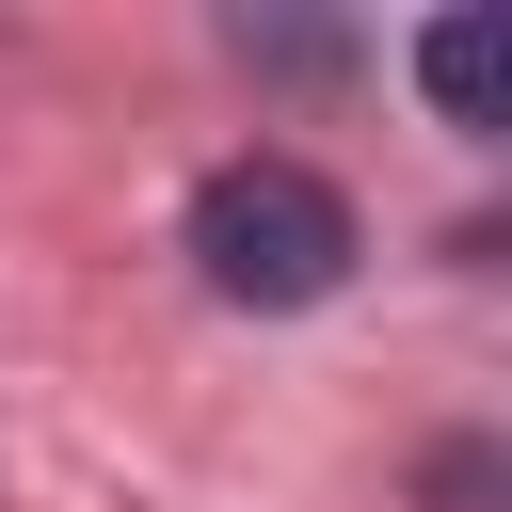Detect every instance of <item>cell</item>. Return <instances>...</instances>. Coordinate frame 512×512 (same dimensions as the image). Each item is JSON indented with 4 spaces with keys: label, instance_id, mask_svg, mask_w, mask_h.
Segmentation results:
<instances>
[{
    "label": "cell",
    "instance_id": "obj_1",
    "mask_svg": "<svg viewBox=\"0 0 512 512\" xmlns=\"http://www.w3.org/2000/svg\"><path fill=\"white\" fill-rule=\"evenodd\" d=\"M352 256H368V224H352V192H336V176H304V160H272V144L192 176V272H208L224 304H256V320L336 304V288H352Z\"/></svg>",
    "mask_w": 512,
    "mask_h": 512
},
{
    "label": "cell",
    "instance_id": "obj_2",
    "mask_svg": "<svg viewBox=\"0 0 512 512\" xmlns=\"http://www.w3.org/2000/svg\"><path fill=\"white\" fill-rule=\"evenodd\" d=\"M416 80H432L448 128H496V112H512V48H496V16H432V32H416Z\"/></svg>",
    "mask_w": 512,
    "mask_h": 512
},
{
    "label": "cell",
    "instance_id": "obj_3",
    "mask_svg": "<svg viewBox=\"0 0 512 512\" xmlns=\"http://www.w3.org/2000/svg\"><path fill=\"white\" fill-rule=\"evenodd\" d=\"M224 48H240V64H272V80H336V32H288V16H240Z\"/></svg>",
    "mask_w": 512,
    "mask_h": 512
},
{
    "label": "cell",
    "instance_id": "obj_4",
    "mask_svg": "<svg viewBox=\"0 0 512 512\" xmlns=\"http://www.w3.org/2000/svg\"><path fill=\"white\" fill-rule=\"evenodd\" d=\"M432 512H496V448H448L432 464Z\"/></svg>",
    "mask_w": 512,
    "mask_h": 512
}]
</instances>
